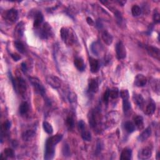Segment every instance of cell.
I'll use <instances>...</instances> for the list:
<instances>
[{"mask_svg":"<svg viewBox=\"0 0 160 160\" xmlns=\"http://www.w3.org/2000/svg\"><path fill=\"white\" fill-rule=\"evenodd\" d=\"M63 138L62 135H56L51 136L48 139L46 140L45 144V150L44 159L46 160L52 159L54 158L55 154V148L56 145Z\"/></svg>","mask_w":160,"mask_h":160,"instance_id":"cell-1","label":"cell"},{"mask_svg":"<svg viewBox=\"0 0 160 160\" xmlns=\"http://www.w3.org/2000/svg\"><path fill=\"white\" fill-rule=\"evenodd\" d=\"M62 39L68 46L72 45L75 42V35L71 28L63 27L60 31Z\"/></svg>","mask_w":160,"mask_h":160,"instance_id":"cell-2","label":"cell"},{"mask_svg":"<svg viewBox=\"0 0 160 160\" xmlns=\"http://www.w3.org/2000/svg\"><path fill=\"white\" fill-rule=\"evenodd\" d=\"M11 81L14 89L16 91H18L19 93L23 95L26 91V83L24 79L21 77H18L16 79H14L11 77Z\"/></svg>","mask_w":160,"mask_h":160,"instance_id":"cell-3","label":"cell"},{"mask_svg":"<svg viewBox=\"0 0 160 160\" xmlns=\"http://www.w3.org/2000/svg\"><path fill=\"white\" fill-rule=\"evenodd\" d=\"M29 79L35 91L40 94L42 96H44L45 95V88L41 82L38 79L35 77H30Z\"/></svg>","mask_w":160,"mask_h":160,"instance_id":"cell-4","label":"cell"},{"mask_svg":"<svg viewBox=\"0 0 160 160\" xmlns=\"http://www.w3.org/2000/svg\"><path fill=\"white\" fill-rule=\"evenodd\" d=\"M78 128L79 131H81L82 138L84 141H86V142H90L91 140V134L86 129V124L84 121L80 120L78 122Z\"/></svg>","mask_w":160,"mask_h":160,"instance_id":"cell-5","label":"cell"},{"mask_svg":"<svg viewBox=\"0 0 160 160\" xmlns=\"http://www.w3.org/2000/svg\"><path fill=\"white\" fill-rule=\"evenodd\" d=\"M3 17L9 23H15L18 18V11L15 9H9L3 13Z\"/></svg>","mask_w":160,"mask_h":160,"instance_id":"cell-6","label":"cell"},{"mask_svg":"<svg viewBox=\"0 0 160 160\" xmlns=\"http://www.w3.org/2000/svg\"><path fill=\"white\" fill-rule=\"evenodd\" d=\"M116 53L117 58L123 59L126 56V51L125 46L122 41H119L116 45Z\"/></svg>","mask_w":160,"mask_h":160,"instance_id":"cell-7","label":"cell"},{"mask_svg":"<svg viewBox=\"0 0 160 160\" xmlns=\"http://www.w3.org/2000/svg\"><path fill=\"white\" fill-rule=\"evenodd\" d=\"M53 31L51 26L48 23H45L40 31V38L42 39H47L52 35Z\"/></svg>","mask_w":160,"mask_h":160,"instance_id":"cell-8","label":"cell"},{"mask_svg":"<svg viewBox=\"0 0 160 160\" xmlns=\"http://www.w3.org/2000/svg\"><path fill=\"white\" fill-rule=\"evenodd\" d=\"M46 81L53 88H59L61 86V81L60 79L54 76H48L46 78Z\"/></svg>","mask_w":160,"mask_h":160,"instance_id":"cell-9","label":"cell"},{"mask_svg":"<svg viewBox=\"0 0 160 160\" xmlns=\"http://www.w3.org/2000/svg\"><path fill=\"white\" fill-rule=\"evenodd\" d=\"M144 48L147 50V52L149 56H152L154 58L159 59V48L153 46H144Z\"/></svg>","mask_w":160,"mask_h":160,"instance_id":"cell-10","label":"cell"},{"mask_svg":"<svg viewBox=\"0 0 160 160\" xmlns=\"http://www.w3.org/2000/svg\"><path fill=\"white\" fill-rule=\"evenodd\" d=\"M152 152L151 149H150L149 148L146 147L142 149V150H140L138 153V157L140 159L144 160V159H149L152 156Z\"/></svg>","mask_w":160,"mask_h":160,"instance_id":"cell-11","label":"cell"},{"mask_svg":"<svg viewBox=\"0 0 160 160\" xmlns=\"http://www.w3.org/2000/svg\"><path fill=\"white\" fill-rule=\"evenodd\" d=\"M147 78L143 74H138L135 79V84L138 87H143L147 83Z\"/></svg>","mask_w":160,"mask_h":160,"instance_id":"cell-12","label":"cell"},{"mask_svg":"<svg viewBox=\"0 0 160 160\" xmlns=\"http://www.w3.org/2000/svg\"><path fill=\"white\" fill-rule=\"evenodd\" d=\"M89 66H90L91 72L93 73H95L98 72L99 68H100V63H99L98 60L93 58H89Z\"/></svg>","mask_w":160,"mask_h":160,"instance_id":"cell-13","label":"cell"},{"mask_svg":"<svg viewBox=\"0 0 160 160\" xmlns=\"http://www.w3.org/2000/svg\"><path fill=\"white\" fill-rule=\"evenodd\" d=\"M101 37L105 44H106L108 46H110L112 44L113 39V36L110 33H108L107 31H104L102 33Z\"/></svg>","mask_w":160,"mask_h":160,"instance_id":"cell-14","label":"cell"},{"mask_svg":"<svg viewBox=\"0 0 160 160\" xmlns=\"http://www.w3.org/2000/svg\"><path fill=\"white\" fill-rule=\"evenodd\" d=\"M99 89L98 82L96 79H92L89 83L88 90L91 93H96Z\"/></svg>","mask_w":160,"mask_h":160,"instance_id":"cell-15","label":"cell"},{"mask_svg":"<svg viewBox=\"0 0 160 160\" xmlns=\"http://www.w3.org/2000/svg\"><path fill=\"white\" fill-rule=\"evenodd\" d=\"M44 20V17L43 14L41 13V12L38 11L35 15V20H34V23L33 25L35 28H38L40 26V25H41V23H43Z\"/></svg>","mask_w":160,"mask_h":160,"instance_id":"cell-16","label":"cell"},{"mask_svg":"<svg viewBox=\"0 0 160 160\" xmlns=\"http://www.w3.org/2000/svg\"><path fill=\"white\" fill-rule=\"evenodd\" d=\"M152 135V129L150 127L146 128L143 132L140 134L139 136V139L140 142H144L147 140Z\"/></svg>","mask_w":160,"mask_h":160,"instance_id":"cell-17","label":"cell"},{"mask_svg":"<svg viewBox=\"0 0 160 160\" xmlns=\"http://www.w3.org/2000/svg\"><path fill=\"white\" fill-rule=\"evenodd\" d=\"M132 158V150L129 148H125L121 152L120 159L130 160Z\"/></svg>","mask_w":160,"mask_h":160,"instance_id":"cell-18","label":"cell"},{"mask_svg":"<svg viewBox=\"0 0 160 160\" xmlns=\"http://www.w3.org/2000/svg\"><path fill=\"white\" fill-rule=\"evenodd\" d=\"M102 47L101 46V44H100L98 42H93V43L91 45V52L96 56H99L100 53H101Z\"/></svg>","mask_w":160,"mask_h":160,"instance_id":"cell-19","label":"cell"},{"mask_svg":"<svg viewBox=\"0 0 160 160\" xmlns=\"http://www.w3.org/2000/svg\"><path fill=\"white\" fill-rule=\"evenodd\" d=\"M74 64L79 72H83L84 69H85V64H84L83 59L81 58H75L74 61Z\"/></svg>","mask_w":160,"mask_h":160,"instance_id":"cell-20","label":"cell"},{"mask_svg":"<svg viewBox=\"0 0 160 160\" xmlns=\"http://www.w3.org/2000/svg\"><path fill=\"white\" fill-rule=\"evenodd\" d=\"M35 135V131L33 130H28L22 135V138L24 141L30 140Z\"/></svg>","mask_w":160,"mask_h":160,"instance_id":"cell-21","label":"cell"},{"mask_svg":"<svg viewBox=\"0 0 160 160\" xmlns=\"http://www.w3.org/2000/svg\"><path fill=\"white\" fill-rule=\"evenodd\" d=\"M89 123L92 128H95L97 125L96 118V113L95 111H92L89 115Z\"/></svg>","mask_w":160,"mask_h":160,"instance_id":"cell-22","label":"cell"},{"mask_svg":"<svg viewBox=\"0 0 160 160\" xmlns=\"http://www.w3.org/2000/svg\"><path fill=\"white\" fill-rule=\"evenodd\" d=\"M11 122L7 120L6 121H4V123L2 124L1 127V138L3 137V136L4 135H5V133L7 132V131L10 129L11 128Z\"/></svg>","mask_w":160,"mask_h":160,"instance_id":"cell-23","label":"cell"},{"mask_svg":"<svg viewBox=\"0 0 160 160\" xmlns=\"http://www.w3.org/2000/svg\"><path fill=\"white\" fill-rule=\"evenodd\" d=\"M155 110H156V105H155L154 103L151 102L146 108L145 113L148 115H152L154 113Z\"/></svg>","mask_w":160,"mask_h":160,"instance_id":"cell-24","label":"cell"},{"mask_svg":"<svg viewBox=\"0 0 160 160\" xmlns=\"http://www.w3.org/2000/svg\"><path fill=\"white\" fill-rule=\"evenodd\" d=\"M28 111H29V105H28V103L26 101L23 102L20 106V114L22 115H26Z\"/></svg>","mask_w":160,"mask_h":160,"instance_id":"cell-25","label":"cell"},{"mask_svg":"<svg viewBox=\"0 0 160 160\" xmlns=\"http://www.w3.org/2000/svg\"><path fill=\"white\" fill-rule=\"evenodd\" d=\"M125 128L127 132L129 133H131L135 131V126L132 122L126 121L125 123Z\"/></svg>","mask_w":160,"mask_h":160,"instance_id":"cell-26","label":"cell"},{"mask_svg":"<svg viewBox=\"0 0 160 160\" xmlns=\"http://www.w3.org/2000/svg\"><path fill=\"white\" fill-rule=\"evenodd\" d=\"M134 122L136 126L138 127L139 129H142L143 127V118L142 116H136L134 119Z\"/></svg>","mask_w":160,"mask_h":160,"instance_id":"cell-27","label":"cell"},{"mask_svg":"<svg viewBox=\"0 0 160 160\" xmlns=\"http://www.w3.org/2000/svg\"><path fill=\"white\" fill-rule=\"evenodd\" d=\"M133 100L135 103H136L138 106L141 107L144 103V98L141 95H135L133 96Z\"/></svg>","mask_w":160,"mask_h":160,"instance_id":"cell-28","label":"cell"},{"mask_svg":"<svg viewBox=\"0 0 160 160\" xmlns=\"http://www.w3.org/2000/svg\"><path fill=\"white\" fill-rule=\"evenodd\" d=\"M43 127L45 132L49 135H51L53 133V128L49 123L47 121H44L43 123Z\"/></svg>","mask_w":160,"mask_h":160,"instance_id":"cell-29","label":"cell"},{"mask_svg":"<svg viewBox=\"0 0 160 160\" xmlns=\"http://www.w3.org/2000/svg\"><path fill=\"white\" fill-rule=\"evenodd\" d=\"M15 45L16 48L17 49V50L20 52V53H25V46L23 45V43L22 42L20 41H16L15 42Z\"/></svg>","mask_w":160,"mask_h":160,"instance_id":"cell-30","label":"cell"},{"mask_svg":"<svg viewBox=\"0 0 160 160\" xmlns=\"http://www.w3.org/2000/svg\"><path fill=\"white\" fill-rule=\"evenodd\" d=\"M24 30H25V27H24V24H23V22L19 23L15 29L17 34L20 36H22L23 35V33H24Z\"/></svg>","mask_w":160,"mask_h":160,"instance_id":"cell-31","label":"cell"},{"mask_svg":"<svg viewBox=\"0 0 160 160\" xmlns=\"http://www.w3.org/2000/svg\"><path fill=\"white\" fill-rule=\"evenodd\" d=\"M131 103L128 101V99H125L123 100V109L125 113H128L131 110Z\"/></svg>","mask_w":160,"mask_h":160,"instance_id":"cell-32","label":"cell"},{"mask_svg":"<svg viewBox=\"0 0 160 160\" xmlns=\"http://www.w3.org/2000/svg\"><path fill=\"white\" fill-rule=\"evenodd\" d=\"M142 9L138 5H134L131 8V13L133 16H138L142 14Z\"/></svg>","mask_w":160,"mask_h":160,"instance_id":"cell-33","label":"cell"},{"mask_svg":"<svg viewBox=\"0 0 160 160\" xmlns=\"http://www.w3.org/2000/svg\"><path fill=\"white\" fill-rule=\"evenodd\" d=\"M67 125L69 130H72L74 126V121L73 117L68 116L67 118Z\"/></svg>","mask_w":160,"mask_h":160,"instance_id":"cell-34","label":"cell"},{"mask_svg":"<svg viewBox=\"0 0 160 160\" xmlns=\"http://www.w3.org/2000/svg\"><path fill=\"white\" fill-rule=\"evenodd\" d=\"M4 154L6 157L8 158H13L15 156V153L14 151L11 148H6L4 150Z\"/></svg>","mask_w":160,"mask_h":160,"instance_id":"cell-35","label":"cell"},{"mask_svg":"<svg viewBox=\"0 0 160 160\" xmlns=\"http://www.w3.org/2000/svg\"><path fill=\"white\" fill-rule=\"evenodd\" d=\"M119 96V91L117 88H113L110 90V96L112 99H116Z\"/></svg>","mask_w":160,"mask_h":160,"instance_id":"cell-36","label":"cell"},{"mask_svg":"<svg viewBox=\"0 0 160 160\" xmlns=\"http://www.w3.org/2000/svg\"><path fill=\"white\" fill-rule=\"evenodd\" d=\"M63 153L64 156H70V149L68 144H64L63 148Z\"/></svg>","mask_w":160,"mask_h":160,"instance_id":"cell-37","label":"cell"},{"mask_svg":"<svg viewBox=\"0 0 160 160\" xmlns=\"http://www.w3.org/2000/svg\"><path fill=\"white\" fill-rule=\"evenodd\" d=\"M120 96L123 98V100L125 99H129V92L127 89H125V90L121 91L120 92Z\"/></svg>","mask_w":160,"mask_h":160,"instance_id":"cell-38","label":"cell"},{"mask_svg":"<svg viewBox=\"0 0 160 160\" xmlns=\"http://www.w3.org/2000/svg\"><path fill=\"white\" fill-rule=\"evenodd\" d=\"M110 97V89H107L104 93V96H103V100H104V102L106 104L109 101Z\"/></svg>","mask_w":160,"mask_h":160,"instance_id":"cell-39","label":"cell"},{"mask_svg":"<svg viewBox=\"0 0 160 160\" xmlns=\"http://www.w3.org/2000/svg\"><path fill=\"white\" fill-rule=\"evenodd\" d=\"M153 20L155 23H159L160 21L159 14L158 11H154L153 14Z\"/></svg>","mask_w":160,"mask_h":160,"instance_id":"cell-40","label":"cell"},{"mask_svg":"<svg viewBox=\"0 0 160 160\" xmlns=\"http://www.w3.org/2000/svg\"><path fill=\"white\" fill-rule=\"evenodd\" d=\"M11 58H13V59L15 61V62H18V61H19L21 58V56L16 53L11 54Z\"/></svg>","mask_w":160,"mask_h":160,"instance_id":"cell-41","label":"cell"},{"mask_svg":"<svg viewBox=\"0 0 160 160\" xmlns=\"http://www.w3.org/2000/svg\"><path fill=\"white\" fill-rule=\"evenodd\" d=\"M115 17L116 18V20H117V21H119L120 23H121L122 21V15H121V13H120L119 11H116L115 13Z\"/></svg>","mask_w":160,"mask_h":160,"instance_id":"cell-42","label":"cell"},{"mask_svg":"<svg viewBox=\"0 0 160 160\" xmlns=\"http://www.w3.org/2000/svg\"><path fill=\"white\" fill-rule=\"evenodd\" d=\"M86 21L88 23V24L91 26H93L95 25V22H94V21L92 20V18L90 17H88L86 18Z\"/></svg>","mask_w":160,"mask_h":160,"instance_id":"cell-43","label":"cell"},{"mask_svg":"<svg viewBox=\"0 0 160 160\" xmlns=\"http://www.w3.org/2000/svg\"><path fill=\"white\" fill-rule=\"evenodd\" d=\"M96 25V27L98 28V29H101V28H103V23H102L101 21L100 20H97Z\"/></svg>","mask_w":160,"mask_h":160,"instance_id":"cell-44","label":"cell"},{"mask_svg":"<svg viewBox=\"0 0 160 160\" xmlns=\"http://www.w3.org/2000/svg\"><path fill=\"white\" fill-rule=\"evenodd\" d=\"M21 68H22V70H23V72H24V73L26 72L28 68H27V66H26V64L25 63H23L21 64Z\"/></svg>","mask_w":160,"mask_h":160,"instance_id":"cell-45","label":"cell"}]
</instances>
